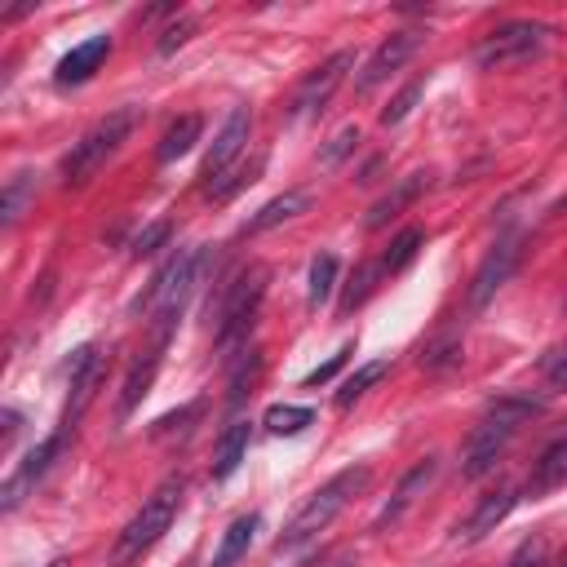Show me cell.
<instances>
[{
  "mask_svg": "<svg viewBox=\"0 0 567 567\" xmlns=\"http://www.w3.org/2000/svg\"><path fill=\"white\" fill-rule=\"evenodd\" d=\"M456 359H461V341H434V346L421 350V368H430V372H439V368H447Z\"/></svg>",
  "mask_w": 567,
  "mask_h": 567,
  "instance_id": "cell-35",
  "label": "cell"
},
{
  "mask_svg": "<svg viewBox=\"0 0 567 567\" xmlns=\"http://www.w3.org/2000/svg\"><path fill=\"white\" fill-rule=\"evenodd\" d=\"M266 284H270V266L266 261H248L221 292L217 301V315H213V341L217 350H235L239 341H248V328L261 310V297H266Z\"/></svg>",
  "mask_w": 567,
  "mask_h": 567,
  "instance_id": "cell-6",
  "label": "cell"
},
{
  "mask_svg": "<svg viewBox=\"0 0 567 567\" xmlns=\"http://www.w3.org/2000/svg\"><path fill=\"white\" fill-rule=\"evenodd\" d=\"M244 456H248V421H230V425L221 430L217 447H213V478H217V483L230 478V474L244 465Z\"/></svg>",
  "mask_w": 567,
  "mask_h": 567,
  "instance_id": "cell-22",
  "label": "cell"
},
{
  "mask_svg": "<svg viewBox=\"0 0 567 567\" xmlns=\"http://www.w3.org/2000/svg\"><path fill=\"white\" fill-rule=\"evenodd\" d=\"M106 53H111V35H89V40H80L71 53H62L58 58V66H53V80L62 84V89H71V84H84L102 62H106Z\"/></svg>",
  "mask_w": 567,
  "mask_h": 567,
  "instance_id": "cell-17",
  "label": "cell"
},
{
  "mask_svg": "<svg viewBox=\"0 0 567 567\" xmlns=\"http://www.w3.org/2000/svg\"><path fill=\"white\" fill-rule=\"evenodd\" d=\"M159 359H164V346H159V341H151V350H146V354H137V359H133V368L124 372L120 403H115V416H120V421H128V416L137 412V403L151 394L155 372H159Z\"/></svg>",
  "mask_w": 567,
  "mask_h": 567,
  "instance_id": "cell-16",
  "label": "cell"
},
{
  "mask_svg": "<svg viewBox=\"0 0 567 567\" xmlns=\"http://www.w3.org/2000/svg\"><path fill=\"white\" fill-rule=\"evenodd\" d=\"M368 483H372V470H368V465H346V470H337L328 483H319V487L306 496V505L288 518V527L275 536V554H292V549L310 545L319 532H328L332 518H337Z\"/></svg>",
  "mask_w": 567,
  "mask_h": 567,
  "instance_id": "cell-3",
  "label": "cell"
},
{
  "mask_svg": "<svg viewBox=\"0 0 567 567\" xmlns=\"http://www.w3.org/2000/svg\"><path fill=\"white\" fill-rule=\"evenodd\" d=\"M421 89H425L421 80H412V84H403V89H399V93L390 97V106L381 111V124H385V128H394V124H403V120L412 115V106H416V97H421Z\"/></svg>",
  "mask_w": 567,
  "mask_h": 567,
  "instance_id": "cell-31",
  "label": "cell"
},
{
  "mask_svg": "<svg viewBox=\"0 0 567 567\" xmlns=\"http://www.w3.org/2000/svg\"><path fill=\"white\" fill-rule=\"evenodd\" d=\"M434 470H439V461H434V456H425V461H416V465H412V470L399 478L394 496H390V501L381 505V514L372 518V532H377V536H381L385 527H394V523H399V518H403V514L416 505V496H425V487L434 483Z\"/></svg>",
  "mask_w": 567,
  "mask_h": 567,
  "instance_id": "cell-15",
  "label": "cell"
},
{
  "mask_svg": "<svg viewBox=\"0 0 567 567\" xmlns=\"http://www.w3.org/2000/svg\"><path fill=\"white\" fill-rule=\"evenodd\" d=\"M385 372H390V363H385V359H372V363L354 368V372L341 381V390H337V408H341V412H346V408H354V403L368 394V385H377Z\"/></svg>",
  "mask_w": 567,
  "mask_h": 567,
  "instance_id": "cell-26",
  "label": "cell"
},
{
  "mask_svg": "<svg viewBox=\"0 0 567 567\" xmlns=\"http://www.w3.org/2000/svg\"><path fill=\"white\" fill-rule=\"evenodd\" d=\"M199 133H204V120H199V115H182V120H173L168 133H164V142H159V151H155V159H159V164L182 159V155L199 142Z\"/></svg>",
  "mask_w": 567,
  "mask_h": 567,
  "instance_id": "cell-24",
  "label": "cell"
},
{
  "mask_svg": "<svg viewBox=\"0 0 567 567\" xmlns=\"http://www.w3.org/2000/svg\"><path fill=\"white\" fill-rule=\"evenodd\" d=\"M545 412L540 394H501L487 403V412L478 416V425L470 430L465 447H461V474L465 478H483L496 470V461L505 456V447L514 443V434Z\"/></svg>",
  "mask_w": 567,
  "mask_h": 567,
  "instance_id": "cell-1",
  "label": "cell"
},
{
  "mask_svg": "<svg viewBox=\"0 0 567 567\" xmlns=\"http://www.w3.org/2000/svg\"><path fill=\"white\" fill-rule=\"evenodd\" d=\"M567 483V430L558 434V439H549L545 447H540V456L532 461V474H527V496L536 501V496H549L554 487H563Z\"/></svg>",
  "mask_w": 567,
  "mask_h": 567,
  "instance_id": "cell-18",
  "label": "cell"
},
{
  "mask_svg": "<svg viewBox=\"0 0 567 567\" xmlns=\"http://www.w3.org/2000/svg\"><path fill=\"white\" fill-rule=\"evenodd\" d=\"M350 66H354V53H350V49H337L332 58H323V62L292 89L288 115H292V120H310V115H319V111L332 102V93L341 89V80H346Z\"/></svg>",
  "mask_w": 567,
  "mask_h": 567,
  "instance_id": "cell-8",
  "label": "cell"
},
{
  "mask_svg": "<svg viewBox=\"0 0 567 567\" xmlns=\"http://www.w3.org/2000/svg\"><path fill=\"white\" fill-rule=\"evenodd\" d=\"M545 381H549L554 390H567V350L554 354V359H545Z\"/></svg>",
  "mask_w": 567,
  "mask_h": 567,
  "instance_id": "cell-39",
  "label": "cell"
},
{
  "mask_svg": "<svg viewBox=\"0 0 567 567\" xmlns=\"http://www.w3.org/2000/svg\"><path fill=\"white\" fill-rule=\"evenodd\" d=\"M66 439H71V430H62V425H58L49 439H40V443H35V447L13 465V474L4 478V492H0V496H4V501H0V509H4V514H13V509L22 505V496H27V492L49 474V465L62 456Z\"/></svg>",
  "mask_w": 567,
  "mask_h": 567,
  "instance_id": "cell-9",
  "label": "cell"
},
{
  "mask_svg": "<svg viewBox=\"0 0 567 567\" xmlns=\"http://www.w3.org/2000/svg\"><path fill=\"white\" fill-rule=\"evenodd\" d=\"M190 31H195V18H177V22H168V27H164V35H159V53L182 49V44L190 40Z\"/></svg>",
  "mask_w": 567,
  "mask_h": 567,
  "instance_id": "cell-38",
  "label": "cell"
},
{
  "mask_svg": "<svg viewBox=\"0 0 567 567\" xmlns=\"http://www.w3.org/2000/svg\"><path fill=\"white\" fill-rule=\"evenodd\" d=\"M13 434H18V412H4V447L13 443Z\"/></svg>",
  "mask_w": 567,
  "mask_h": 567,
  "instance_id": "cell-40",
  "label": "cell"
},
{
  "mask_svg": "<svg viewBox=\"0 0 567 567\" xmlns=\"http://www.w3.org/2000/svg\"><path fill=\"white\" fill-rule=\"evenodd\" d=\"M518 505V487L514 483H496L492 492H483L478 496V505L456 523V532H452V540L456 545H478L487 532H496L505 518H509V509Z\"/></svg>",
  "mask_w": 567,
  "mask_h": 567,
  "instance_id": "cell-12",
  "label": "cell"
},
{
  "mask_svg": "<svg viewBox=\"0 0 567 567\" xmlns=\"http://www.w3.org/2000/svg\"><path fill=\"white\" fill-rule=\"evenodd\" d=\"M377 279H381V261H363L359 270H354V279H350V288H346V297H341V315H350V310H359L363 301H368V292L377 288Z\"/></svg>",
  "mask_w": 567,
  "mask_h": 567,
  "instance_id": "cell-29",
  "label": "cell"
},
{
  "mask_svg": "<svg viewBox=\"0 0 567 567\" xmlns=\"http://www.w3.org/2000/svg\"><path fill=\"white\" fill-rule=\"evenodd\" d=\"M563 567H567V558H563Z\"/></svg>",
  "mask_w": 567,
  "mask_h": 567,
  "instance_id": "cell-41",
  "label": "cell"
},
{
  "mask_svg": "<svg viewBox=\"0 0 567 567\" xmlns=\"http://www.w3.org/2000/svg\"><path fill=\"white\" fill-rule=\"evenodd\" d=\"M182 496H186L182 474H168V478L137 505V514L124 523V532L115 536L111 567H128V563H137L146 549H155V540L173 527V518H177V509H182Z\"/></svg>",
  "mask_w": 567,
  "mask_h": 567,
  "instance_id": "cell-5",
  "label": "cell"
},
{
  "mask_svg": "<svg viewBox=\"0 0 567 567\" xmlns=\"http://www.w3.org/2000/svg\"><path fill=\"white\" fill-rule=\"evenodd\" d=\"M425 186H430V173H408V177H399V182H394V190H385V195L368 208L363 226H368V230H381V226H385L390 217H399V213H403V208H408Z\"/></svg>",
  "mask_w": 567,
  "mask_h": 567,
  "instance_id": "cell-19",
  "label": "cell"
},
{
  "mask_svg": "<svg viewBox=\"0 0 567 567\" xmlns=\"http://www.w3.org/2000/svg\"><path fill=\"white\" fill-rule=\"evenodd\" d=\"M248 133H252V111H248V106H235V111L226 115V124L217 128V137H213V146H208V155H204V168H199L204 186L235 168V159H239V155H244V146H248Z\"/></svg>",
  "mask_w": 567,
  "mask_h": 567,
  "instance_id": "cell-13",
  "label": "cell"
},
{
  "mask_svg": "<svg viewBox=\"0 0 567 567\" xmlns=\"http://www.w3.org/2000/svg\"><path fill=\"white\" fill-rule=\"evenodd\" d=\"M350 354H354V346H341V350H337V354H328V359H323L319 368H310V372L301 377V385H323V381H332V377L341 372V363H346Z\"/></svg>",
  "mask_w": 567,
  "mask_h": 567,
  "instance_id": "cell-36",
  "label": "cell"
},
{
  "mask_svg": "<svg viewBox=\"0 0 567 567\" xmlns=\"http://www.w3.org/2000/svg\"><path fill=\"white\" fill-rule=\"evenodd\" d=\"M416 44H421V35L416 31H394V35H385L377 49H372V58L363 62V71H359V80H354V89L359 93H372L381 80H390L412 53H416Z\"/></svg>",
  "mask_w": 567,
  "mask_h": 567,
  "instance_id": "cell-14",
  "label": "cell"
},
{
  "mask_svg": "<svg viewBox=\"0 0 567 567\" xmlns=\"http://www.w3.org/2000/svg\"><path fill=\"white\" fill-rule=\"evenodd\" d=\"M354 142H359V128H354V124H346V128H341V133H337V137H332V142L319 151V164H323V168L341 164V159L354 151Z\"/></svg>",
  "mask_w": 567,
  "mask_h": 567,
  "instance_id": "cell-34",
  "label": "cell"
},
{
  "mask_svg": "<svg viewBox=\"0 0 567 567\" xmlns=\"http://www.w3.org/2000/svg\"><path fill=\"white\" fill-rule=\"evenodd\" d=\"M204 261H208V248H182L177 257H168V261L155 270L151 288L133 301V310H151V337H155L159 346H168V337H173V328H177V319H182L190 292L199 288Z\"/></svg>",
  "mask_w": 567,
  "mask_h": 567,
  "instance_id": "cell-2",
  "label": "cell"
},
{
  "mask_svg": "<svg viewBox=\"0 0 567 567\" xmlns=\"http://www.w3.org/2000/svg\"><path fill=\"white\" fill-rule=\"evenodd\" d=\"M332 288H337V257H332V252H319V257L310 261V279H306V306H310V310H319V306L332 297Z\"/></svg>",
  "mask_w": 567,
  "mask_h": 567,
  "instance_id": "cell-27",
  "label": "cell"
},
{
  "mask_svg": "<svg viewBox=\"0 0 567 567\" xmlns=\"http://www.w3.org/2000/svg\"><path fill=\"white\" fill-rule=\"evenodd\" d=\"M505 567H549V540H545V536H527V540L509 554Z\"/></svg>",
  "mask_w": 567,
  "mask_h": 567,
  "instance_id": "cell-33",
  "label": "cell"
},
{
  "mask_svg": "<svg viewBox=\"0 0 567 567\" xmlns=\"http://www.w3.org/2000/svg\"><path fill=\"white\" fill-rule=\"evenodd\" d=\"M518 252H523V239L509 230V235H501L492 248H487V257L478 261V270H474V279H470V310H483L496 292H501V284L514 275V266H518Z\"/></svg>",
  "mask_w": 567,
  "mask_h": 567,
  "instance_id": "cell-10",
  "label": "cell"
},
{
  "mask_svg": "<svg viewBox=\"0 0 567 567\" xmlns=\"http://www.w3.org/2000/svg\"><path fill=\"white\" fill-rule=\"evenodd\" d=\"M31 199H35V173L22 168V173H13V177L4 182V195H0V226L13 230Z\"/></svg>",
  "mask_w": 567,
  "mask_h": 567,
  "instance_id": "cell-23",
  "label": "cell"
},
{
  "mask_svg": "<svg viewBox=\"0 0 567 567\" xmlns=\"http://www.w3.org/2000/svg\"><path fill=\"white\" fill-rule=\"evenodd\" d=\"M310 208V190H284V195H275V199H266L244 226H239V235H261V230H270V226H279V221H292V217H301Z\"/></svg>",
  "mask_w": 567,
  "mask_h": 567,
  "instance_id": "cell-20",
  "label": "cell"
},
{
  "mask_svg": "<svg viewBox=\"0 0 567 567\" xmlns=\"http://www.w3.org/2000/svg\"><path fill=\"white\" fill-rule=\"evenodd\" d=\"M421 244H425V230H421V226H403V230L390 239V248L381 252V275H399V270L421 252Z\"/></svg>",
  "mask_w": 567,
  "mask_h": 567,
  "instance_id": "cell-25",
  "label": "cell"
},
{
  "mask_svg": "<svg viewBox=\"0 0 567 567\" xmlns=\"http://www.w3.org/2000/svg\"><path fill=\"white\" fill-rule=\"evenodd\" d=\"M102 381V350L89 341V346H75L71 350V363H66V408H62V430H75V421L84 416L93 390Z\"/></svg>",
  "mask_w": 567,
  "mask_h": 567,
  "instance_id": "cell-11",
  "label": "cell"
},
{
  "mask_svg": "<svg viewBox=\"0 0 567 567\" xmlns=\"http://www.w3.org/2000/svg\"><path fill=\"white\" fill-rule=\"evenodd\" d=\"M257 527H261V514H257V509H248V514L230 518V523H226V532H221V540H217V549H213V567H235V563L248 554V545H252Z\"/></svg>",
  "mask_w": 567,
  "mask_h": 567,
  "instance_id": "cell-21",
  "label": "cell"
},
{
  "mask_svg": "<svg viewBox=\"0 0 567 567\" xmlns=\"http://www.w3.org/2000/svg\"><path fill=\"white\" fill-rule=\"evenodd\" d=\"M133 128H137V106H115V111H106L93 128H84L80 142H71V151H66L62 164H58L62 186H89V182L102 173V164L128 142Z\"/></svg>",
  "mask_w": 567,
  "mask_h": 567,
  "instance_id": "cell-4",
  "label": "cell"
},
{
  "mask_svg": "<svg viewBox=\"0 0 567 567\" xmlns=\"http://www.w3.org/2000/svg\"><path fill=\"white\" fill-rule=\"evenodd\" d=\"M168 230H173L168 221H151V226H146V230L133 239V248H128V252H133V257H151V252H155V248L168 239Z\"/></svg>",
  "mask_w": 567,
  "mask_h": 567,
  "instance_id": "cell-37",
  "label": "cell"
},
{
  "mask_svg": "<svg viewBox=\"0 0 567 567\" xmlns=\"http://www.w3.org/2000/svg\"><path fill=\"white\" fill-rule=\"evenodd\" d=\"M199 412H204V403L195 399V403H186V408H177V412L159 416V421L151 425V434H155V439H164V434H173V430H177V434H186V430H190V421H199Z\"/></svg>",
  "mask_w": 567,
  "mask_h": 567,
  "instance_id": "cell-32",
  "label": "cell"
},
{
  "mask_svg": "<svg viewBox=\"0 0 567 567\" xmlns=\"http://www.w3.org/2000/svg\"><path fill=\"white\" fill-rule=\"evenodd\" d=\"M257 372H261V350L252 346V350H244V359L230 368V381H226V390H230V408L244 403V394H248V385L257 381Z\"/></svg>",
  "mask_w": 567,
  "mask_h": 567,
  "instance_id": "cell-30",
  "label": "cell"
},
{
  "mask_svg": "<svg viewBox=\"0 0 567 567\" xmlns=\"http://www.w3.org/2000/svg\"><path fill=\"white\" fill-rule=\"evenodd\" d=\"M545 44H549V27H545V22H532V18L501 22L496 31H487V35L478 40L474 66H478V71H509V66L532 62Z\"/></svg>",
  "mask_w": 567,
  "mask_h": 567,
  "instance_id": "cell-7",
  "label": "cell"
},
{
  "mask_svg": "<svg viewBox=\"0 0 567 567\" xmlns=\"http://www.w3.org/2000/svg\"><path fill=\"white\" fill-rule=\"evenodd\" d=\"M310 421H315V408H301V403H270L261 416L270 434H301Z\"/></svg>",
  "mask_w": 567,
  "mask_h": 567,
  "instance_id": "cell-28",
  "label": "cell"
}]
</instances>
